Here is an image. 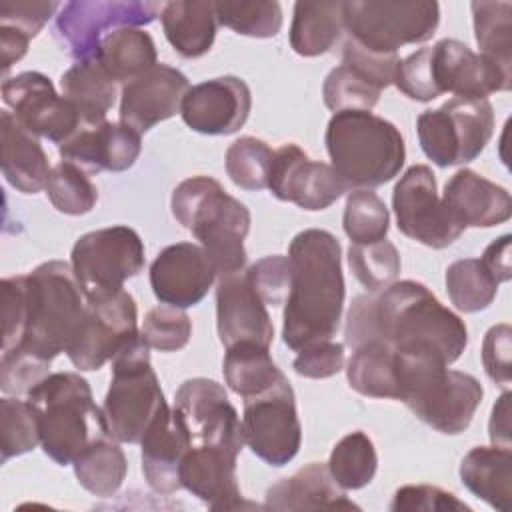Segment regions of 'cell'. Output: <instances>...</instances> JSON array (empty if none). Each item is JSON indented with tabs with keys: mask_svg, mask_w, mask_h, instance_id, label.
Listing matches in <instances>:
<instances>
[{
	"mask_svg": "<svg viewBox=\"0 0 512 512\" xmlns=\"http://www.w3.org/2000/svg\"><path fill=\"white\" fill-rule=\"evenodd\" d=\"M2 290V352L20 344L28 322L26 278L10 276L0 282Z\"/></svg>",
	"mask_w": 512,
	"mask_h": 512,
	"instance_id": "54",
	"label": "cell"
},
{
	"mask_svg": "<svg viewBox=\"0 0 512 512\" xmlns=\"http://www.w3.org/2000/svg\"><path fill=\"white\" fill-rule=\"evenodd\" d=\"M268 188L278 200L304 210H324L350 190L330 164L310 160L296 144L274 150Z\"/></svg>",
	"mask_w": 512,
	"mask_h": 512,
	"instance_id": "17",
	"label": "cell"
},
{
	"mask_svg": "<svg viewBox=\"0 0 512 512\" xmlns=\"http://www.w3.org/2000/svg\"><path fill=\"white\" fill-rule=\"evenodd\" d=\"M188 88L190 82L178 68L154 64L150 70L124 84L118 112L120 122L144 134L158 122L180 112Z\"/></svg>",
	"mask_w": 512,
	"mask_h": 512,
	"instance_id": "23",
	"label": "cell"
},
{
	"mask_svg": "<svg viewBox=\"0 0 512 512\" xmlns=\"http://www.w3.org/2000/svg\"><path fill=\"white\" fill-rule=\"evenodd\" d=\"M348 266L366 290L378 292L390 286L400 274V254L386 238L372 244H352Z\"/></svg>",
	"mask_w": 512,
	"mask_h": 512,
	"instance_id": "43",
	"label": "cell"
},
{
	"mask_svg": "<svg viewBox=\"0 0 512 512\" xmlns=\"http://www.w3.org/2000/svg\"><path fill=\"white\" fill-rule=\"evenodd\" d=\"M136 302L124 288L116 294L86 300L84 318L66 354L78 370H98L138 334Z\"/></svg>",
	"mask_w": 512,
	"mask_h": 512,
	"instance_id": "15",
	"label": "cell"
},
{
	"mask_svg": "<svg viewBox=\"0 0 512 512\" xmlns=\"http://www.w3.org/2000/svg\"><path fill=\"white\" fill-rule=\"evenodd\" d=\"M446 292L462 312H478L492 304L498 282L478 258H462L446 270Z\"/></svg>",
	"mask_w": 512,
	"mask_h": 512,
	"instance_id": "40",
	"label": "cell"
},
{
	"mask_svg": "<svg viewBox=\"0 0 512 512\" xmlns=\"http://www.w3.org/2000/svg\"><path fill=\"white\" fill-rule=\"evenodd\" d=\"M470 8L480 54L512 74V2L480 0Z\"/></svg>",
	"mask_w": 512,
	"mask_h": 512,
	"instance_id": "38",
	"label": "cell"
},
{
	"mask_svg": "<svg viewBox=\"0 0 512 512\" xmlns=\"http://www.w3.org/2000/svg\"><path fill=\"white\" fill-rule=\"evenodd\" d=\"M240 450V446L224 442L192 444L180 464L182 488L206 502L212 510L250 506L242 500L236 482V458Z\"/></svg>",
	"mask_w": 512,
	"mask_h": 512,
	"instance_id": "20",
	"label": "cell"
},
{
	"mask_svg": "<svg viewBox=\"0 0 512 512\" xmlns=\"http://www.w3.org/2000/svg\"><path fill=\"white\" fill-rule=\"evenodd\" d=\"M40 444L38 418L28 400L8 398L0 400V452L2 462L26 454Z\"/></svg>",
	"mask_w": 512,
	"mask_h": 512,
	"instance_id": "45",
	"label": "cell"
},
{
	"mask_svg": "<svg viewBox=\"0 0 512 512\" xmlns=\"http://www.w3.org/2000/svg\"><path fill=\"white\" fill-rule=\"evenodd\" d=\"M344 30L342 2H296L290 26V46L300 56L328 52Z\"/></svg>",
	"mask_w": 512,
	"mask_h": 512,
	"instance_id": "35",
	"label": "cell"
},
{
	"mask_svg": "<svg viewBox=\"0 0 512 512\" xmlns=\"http://www.w3.org/2000/svg\"><path fill=\"white\" fill-rule=\"evenodd\" d=\"M292 366L304 378H330L344 366V346L332 338L310 342L298 350Z\"/></svg>",
	"mask_w": 512,
	"mask_h": 512,
	"instance_id": "55",
	"label": "cell"
},
{
	"mask_svg": "<svg viewBox=\"0 0 512 512\" xmlns=\"http://www.w3.org/2000/svg\"><path fill=\"white\" fill-rule=\"evenodd\" d=\"M216 20L242 36L272 38L282 28V8L270 0H218Z\"/></svg>",
	"mask_w": 512,
	"mask_h": 512,
	"instance_id": "41",
	"label": "cell"
},
{
	"mask_svg": "<svg viewBox=\"0 0 512 512\" xmlns=\"http://www.w3.org/2000/svg\"><path fill=\"white\" fill-rule=\"evenodd\" d=\"M62 96L80 114V124H100L116 100V82L92 56L76 60L60 78Z\"/></svg>",
	"mask_w": 512,
	"mask_h": 512,
	"instance_id": "32",
	"label": "cell"
},
{
	"mask_svg": "<svg viewBox=\"0 0 512 512\" xmlns=\"http://www.w3.org/2000/svg\"><path fill=\"white\" fill-rule=\"evenodd\" d=\"M216 270L204 248L192 242L166 246L150 266V286L154 296L174 308L198 304L210 290Z\"/></svg>",
	"mask_w": 512,
	"mask_h": 512,
	"instance_id": "22",
	"label": "cell"
},
{
	"mask_svg": "<svg viewBox=\"0 0 512 512\" xmlns=\"http://www.w3.org/2000/svg\"><path fill=\"white\" fill-rule=\"evenodd\" d=\"M60 8H62V4L52 2V0L50 2H46V0H36V2L2 0L0 2V26L14 28L32 40Z\"/></svg>",
	"mask_w": 512,
	"mask_h": 512,
	"instance_id": "56",
	"label": "cell"
},
{
	"mask_svg": "<svg viewBox=\"0 0 512 512\" xmlns=\"http://www.w3.org/2000/svg\"><path fill=\"white\" fill-rule=\"evenodd\" d=\"M48 370V360L24 350L22 346H14L2 352L0 388L4 394L12 396L28 394L40 380H44L50 374Z\"/></svg>",
	"mask_w": 512,
	"mask_h": 512,
	"instance_id": "49",
	"label": "cell"
},
{
	"mask_svg": "<svg viewBox=\"0 0 512 512\" xmlns=\"http://www.w3.org/2000/svg\"><path fill=\"white\" fill-rule=\"evenodd\" d=\"M424 154L440 168L472 162L494 134V110L484 98L454 96L416 120Z\"/></svg>",
	"mask_w": 512,
	"mask_h": 512,
	"instance_id": "9",
	"label": "cell"
},
{
	"mask_svg": "<svg viewBox=\"0 0 512 512\" xmlns=\"http://www.w3.org/2000/svg\"><path fill=\"white\" fill-rule=\"evenodd\" d=\"M292 268L282 338L292 350L336 334L344 306L340 242L334 234L308 228L288 248Z\"/></svg>",
	"mask_w": 512,
	"mask_h": 512,
	"instance_id": "2",
	"label": "cell"
},
{
	"mask_svg": "<svg viewBox=\"0 0 512 512\" xmlns=\"http://www.w3.org/2000/svg\"><path fill=\"white\" fill-rule=\"evenodd\" d=\"M162 8V2L142 0H74L60 8L56 34L76 60H84L96 54L106 30L150 24Z\"/></svg>",
	"mask_w": 512,
	"mask_h": 512,
	"instance_id": "13",
	"label": "cell"
},
{
	"mask_svg": "<svg viewBox=\"0 0 512 512\" xmlns=\"http://www.w3.org/2000/svg\"><path fill=\"white\" fill-rule=\"evenodd\" d=\"M274 150L258 138L242 136L226 150V172L244 190L268 188V174Z\"/></svg>",
	"mask_w": 512,
	"mask_h": 512,
	"instance_id": "46",
	"label": "cell"
},
{
	"mask_svg": "<svg viewBox=\"0 0 512 512\" xmlns=\"http://www.w3.org/2000/svg\"><path fill=\"white\" fill-rule=\"evenodd\" d=\"M510 400H512V394L504 392L496 400L490 422H488V436L492 444L506 446V448H510Z\"/></svg>",
	"mask_w": 512,
	"mask_h": 512,
	"instance_id": "59",
	"label": "cell"
},
{
	"mask_svg": "<svg viewBox=\"0 0 512 512\" xmlns=\"http://www.w3.org/2000/svg\"><path fill=\"white\" fill-rule=\"evenodd\" d=\"M264 506L272 510H358L322 462H310L290 478L270 486Z\"/></svg>",
	"mask_w": 512,
	"mask_h": 512,
	"instance_id": "28",
	"label": "cell"
},
{
	"mask_svg": "<svg viewBox=\"0 0 512 512\" xmlns=\"http://www.w3.org/2000/svg\"><path fill=\"white\" fill-rule=\"evenodd\" d=\"M26 278L28 322L18 346L52 362L66 352L84 318L86 298L70 264L50 260Z\"/></svg>",
	"mask_w": 512,
	"mask_h": 512,
	"instance_id": "7",
	"label": "cell"
},
{
	"mask_svg": "<svg viewBox=\"0 0 512 512\" xmlns=\"http://www.w3.org/2000/svg\"><path fill=\"white\" fill-rule=\"evenodd\" d=\"M114 82H132L156 64V46L140 28H118L108 32L94 54Z\"/></svg>",
	"mask_w": 512,
	"mask_h": 512,
	"instance_id": "33",
	"label": "cell"
},
{
	"mask_svg": "<svg viewBox=\"0 0 512 512\" xmlns=\"http://www.w3.org/2000/svg\"><path fill=\"white\" fill-rule=\"evenodd\" d=\"M46 194L58 212L70 216L88 214L98 202V190L86 172L64 160L50 170Z\"/></svg>",
	"mask_w": 512,
	"mask_h": 512,
	"instance_id": "44",
	"label": "cell"
},
{
	"mask_svg": "<svg viewBox=\"0 0 512 512\" xmlns=\"http://www.w3.org/2000/svg\"><path fill=\"white\" fill-rule=\"evenodd\" d=\"M342 226L352 244H372L386 238L390 214L376 192L358 188L346 198Z\"/></svg>",
	"mask_w": 512,
	"mask_h": 512,
	"instance_id": "42",
	"label": "cell"
},
{
	"mask_svg": "<svg viewBox=\"0 0 512 512\" xmlns=\"http://www.w3.org/2000/svg\"><path fill=\"white\" fill-rule=\"evenodd\" d=\"M394 354L400 400L434 430L464 432L484 396L480 382L472 374L450 370L446 362L426 352L394 350Z\"/></svg>",
	"mask_w": 512,
	"mask_h": 512,
	"instance_id": "5",
	"label": "cell"
},
{
	"mask_svg": "<svg viewBox=\"0 0 512 512\" xmlns=\"http://www.w3.org/2000/svg\"><path fill=\"white\" fill-rule=\"evenodd\" d=\"M174 410L186 424L192 444L224 442L244 446L242 422L224 386L208 378H190L174 396Z\"/></svg>",
	"mask_w": 512,
	"mask_h": 512,
	"instance_id": "19",
	"label": "cell"
},
{
	"mask_svg": "<svg viewBox=\"0 0 512 512\" xmlns=\"http://www.w3.org/2000/svg\"><path fill=\"white\" fill-rule=\"evenodd\" d=\"M512 328L508 324L492 326L482 342V364L490 380L508 384L512 380Z\"/></svg>",
	"mask_w": 512,
	"mask_h": 512,
	"instance_id": "57",
	"label": "cell"
},
{
	"mask_svg": "<svg viewBox=\"0 0 512 512\" xmlns=\"http://www.w3.org/2000/svg\"><path fill=\"white\" fill-rule=\"evenodd\" d=\"M246 276L266 306H280L286 302L292 280V268L286 256L274 254L260 258L248 268Z\"/></svg>",
	"mask_w": 512,
	"mask_h": 512,
	"instance_id": "51",
	"label": "cell"
},
{
	"mask_svg": "<svg viewBox=\"0 0 512 512\" xmlns=\"http://www.w3.org/2000/svg\"><path fill=\"white\" fill-rule=\"evenodd\" d=\"M140 332L150 348L160 352H176L188 344L192 322L182 308L164 304L148 310Z\"/></svg>",
	"mask_w": 512,
	"mask_h": 512,
	"instance_id": "48",
	"label": "cell"
},
{
	"mask_svg": "<svg viewBox=\"0 0 512 512\" xmlns=\"http://www.w3.org/2000/svg\"><path fill=\"white\" fill-rule=\"evenodd\" d=\"M162 26L166 40L184 58L204 56L216 36V12L210 0H176L164 4Z\"/></svg>",
	"mask_w": 512,
	"mask_h": 512,
	"instance_id": "31",
	"label": "cell"
},
{
	"mask_svg": "<svg viewBox=\"0 0 512 512\" xmlns=\"http://www.w3.org/2000/svg\"><path fill=\"white\" fill-rule=\"evenodd\" d=\"M252 108L248 84L238 76H218L188 88L180 114L200 134L226 136L244 126Z\"/></svg>",
	"mask_w": 512,
	"mask_h": 512,
	"instance_id": "18",
	"label": "cell"
},
{
	"mask_svg": "<svg viewBox=\"0 0 512 512\" xmlns=\"http://www.w3.org/2000/svg\"><path fill=\"white\" fill-rule=\"evenodd\" d=\"M70 266L86 300L110 296L144 268V244L128 226H108L80 236Z\"/></svg>",
	"mask_w": 512,
	"mask_h": 512,
	"instance_id": "11",
	"label": "cell"
},
{
	"mask_svg": "<svg viewBox=\"0 0 512 512\" xmlns=\"http://www.w3.org/2000/svg\"><path fill=\"white\" fill-rule=\"evenodd\" d=\"M442 202L462 228H490L506 222L512 214L508 190L470 168L458 170L446 182Z\"/></svg>",
	"mask_w": 512,
	"mask_h": 512,
	"instance_id": "27",
	"label": "cell"
},
{
	"mask_svg": "<svg viewBox=\"0 0 512 512\" xmlns=\"http://www.w3.org/2000/svg\"><path fill=\"white\" fill-rule=\"evenodd\" d=\"M72 464L78 482L96 496H112L128 472L126 456L110 436L90 444Z\"/></svg>",
	"mask_w": 512,
	"mask_h": 512,
	"instance_id": "37",
	"label": "cell"
},
{
	"mask_svg": "<svg viewBox=\"0 0 512 512\" xmlns=\"http://www.w3.org/2000/svg\"><path fill=\"white\" fill-rule=\"evenodd\" d=\"M390 510L394 512H470V506L430 484H408L396 490Z\"/></svg>",
	"mask_w": 512,
	"mask_h": 512,
	"instance_id": "53",
	"label": "cell"
},
{
	"mask_svg": "<svg viewBox=\"0 0 512 512\" xmlns=\"http://www.w3.org/2000/svg\"><path fill=\"white\" fill-rule=\"evenodd\" d=\"M382 340L398 352H426L452 364L468 344L464 320L416 280L392 282L380 296L354 298L346 344Z\"/></svg>",
	"mask_w": 512,
	"mask_h": 512,
	"instance_id": "1",
	"label": "cell"
},
{
	"mask_svg": "<svg viewBox=\"0 0 512 512\" xmlns=\"http://www.w3.org/2000/svg\"><path fill=\"white\" fill-rule=\"evenodd\" d=\"M222 372L230 390L242 398L262 394L286 378L274 364L268 348L254 342H240L226 348Z\"/></svg>",
	"mask_w": 512,
	"mask_h": 512,
	"instance_id": "36",
	"label": "cell"
},
{
	"mask_svg": "<svg viewBox=\"0 0 512 512\" xmlns=\"http://www.w3.org/2000/svg\"><path fill=\"white\" fill-rule=\"evenodd\" d=\"M244 444L266 464L284 466L300 450L302 428L288 378L262 394L244 398Z\"/></svg>",
	"mask_w": 512,
	"mask_h": 512,
	"instance_id": "12",
	"label": "cell"
},
{
	"mask_svg": "<svg viewBox=\"0 0 512 512\" xmlns=\"http://www.w3.org/2000/svg\"><path fill=\"white\" fill-rule=\"evenodd\" d=\"M392 208L398 230L424 246L446 248L464 232L438 196L434 172L424 164H414L400 176Z\"/></svg>",
	"mask_w": 512,
	"mask_h": 512,
	"instance_id": "14",
	"label": "cell"
},
{
	"mask_svg": "<svg viewBox=\"0 0 512 512\" xmlns=\"http://www.w3.org/2000/svg\"><path fill=\"white\" fill-rule=\"evenodd\" d=\"M344 28L368 50L396 54L404 44H420L434 36L440 6L428 0H362L342 2Z\"/></svg>",
	"mask_w": 512,
	"mask_h": 512,
	"instance_id": "10",
	"label": "cell"
},
{
	"mask_svg": "<svg viewBox=\"0 0 512 512\" xmlns=\"http://www.w3.org/2000/svg\"><path fill=\"white\" fill-rule=\"evenodd\" d=\"M510 234L500 236L498 240H494L492 244L486 246L480 262L484 264V268L494 276V280L500 282H508L512 278V264H510Z\"/></svg>",
	"mask_w": 512,
	"mask_h": 512,
	"instance_id": "58",
	"label": "cell"
},
{
	"mask_svg": "<svg viewBox=\"0 0 512 512\" xmlns=\"http://www.w3.org/2000/svg\"><path fill=\"white\" fill-rule=\"evenodd\" d=\"M322 98L326 108H330L334 114L350 110L370 112L378 104L380 90L370 86L348 66L340 64L328 72L322 86Z\"/></svg>",
	"mask_w": 512,
	"mask_h": 512,
	"instance_id": "47",
	"label": "cell"
},
{
	"mask_svg": "<svg viewBox=\"0 0 512 512\" xmlns=\"http://www.w3.org/2000/svg\"><path fill=\"white\" fill-rule=\"evenodd\" d=\"M26 400L36 412L44 454L60 466L72 464L90 444L110 436L90 384L76 372L48 374Z\"/></svg>",
	"mask_w": 512,
	"mask_h": 512,
	"instance_id": "4",
	"label": "cell"
},
{
	"mask_svg": "<svg viewBox=\"0 0 512 512\" xmlns=\"http://www.w3.org/2000/svg\"><path fill=\"white\" fill-rule=\"evenodd\" d=\"M332 168L348 188H376L398 176L406 148L400 130L364 110L336 112L326 126Z\"/></svg>",
	"mask_w": 512,
	"mask_h": 512,
	"instance_id": "6",
	"label": "cell"
},
{
	"mask_svg": "<svg viewBox=\"0 0 512 512\" xmlns=\"http://www.w3.org/2000/svg\"><path fill=\"white\" fill-rule=\"evenodd\" d=\"M346 378L350 388L362 396L400 400L396 354L382 340H370L354 348Z\"/></svg>",
	"mask_w": 512,
	"mask_h": 512,
	"instance_id": "34",
	"label": "cell"
},
{
	"mask_svg": "<svg viewBox=\"0 0 512 512\" xmlns=\"http://www.w3.org/2000/svg\"><path fill=\"white\" fill-rule=\"evenodd\" d=\"M30 38L24 36L22 32L0 26V58H2V72L6 74L12 64H16L28 50Z\"/></svg>",
	"mask_w": 512,
	"mask_h": 512,
	"instance_id": "60",
	"label": "cell"
},
{
	"mask_svg": "<svg viewBox=\"0 0 512 512\" xmlns=\"http://www.w3.org/2000/svg\"><path fill=\"white\" fill-rule=\"evenodd\" d=\"M170 208L174 218L200 240L216 276L222 278L244 268L250 212L218 180L208 176L182 180L172 192Z\"/></svg>",
	"mask_w": 512,
	"mask_h": 512,
	"instance_id": "3",
	"label": "cell"
},
{
	"mask_svg": "<svg viewBox=\"0 0 512 512\" xmlns=\"http://www.w3.org/2000/svg\"><path fill=\"white\" fill-rule=\"evenodd\" d=\"M326 466L342 490L364 488L378 468L376 448L364 432H350L336 442Z\"/></svg>",
	"mask_w": 512,
	"mask_h": 512,
	"instance_id": "39",
	"label": "cell"
},
{
	"mask_svg": "<svg viewBox=\"0 0 512 512\" xmlns=\"http://www.w3.org/2000/svg\"><path fill=\"white\" fill-rule=\"evenodd\" d=\"M398 62H400L398 54H382V52L368 50L362 44L354 42L352 38L344 42L342 64L348 66L352 72H356L370 86L378 88L380 92L382 88H388L390 84H394Z\"/></svg>",
	"mask_w": 512,
	"mask_h": 512,
	"instance_id": "50",
	"label": "cell"
},
{
	"mask_svg": "<svg viewBox=\"0 0 512 512\" xmlns=\"http://www.w3.org/2000/svg\"><path fill=\"white\" fill-rule=\"evenodd\" d=\"M58 150L64 162L84 172H122L138 160L142 140L134 128L104 120L100 124H80Z\"/></svg>",
	"mask_w": 512,
	"mask_h": 512,
	"instance_id": "25",
	"label": "cell"
},
{
	"mask_svg": "<svg viewBox=\"0 0 512 512\" xmlns=\"http://www.w3.org/2000/svg\"><path fill=\"white\" fill-rule=\"evenodd\" d=\"M142 472L148 486L158 494L182 488L180 464L192 446L190 432L180 414L164 404L146 428L142 440Z\"/></svg>",
	"mask_w": 512,
	"mask_h": 512,
	"instance_id": "26",
	"label": "cell"
},
{
	"mask_svg": "<svg viewBox=\"0 0 512 512\" xmlns=\"http://www.w3.org/2000/svg\"><path fill=\"white\" fill-rule=\"evenodd\" d=\"M150 346L138 332L112 358V380L104 398V420L116 442L136 444L166 404L150 364Z\"/></svg>",
	"mask_w": 512,
	"mask_h": 512,
	"instance_id": "8",
	"label": "cell"
},
{
	"mask_svg": "<svg viewBox=\"0 0 512 512\" xmlns=\"http://www.w3.org/2000/svg\"><path fill=\"white\" fill-rule=\"evenodd\" d=\"M432 74L440 90L464 98H488L494 92L510 90L512 74L490 58L472 52L454 38L438 40L430 48Z\"/></svg>",
	"mask_w": 512,
	"mask_h": 512,
	"instance_id": "21",
	"label": "cell"
},
{
	"mask_svg": "<svg viewBox=\"0 0 512 512\" xmlns=\"http://www.w3.org/2000/svg\"><path fill=\"white\" fill-rule=\"evenodd\" d=\"M462 484L496 510H510L512 450L506 446H476L460 462Z\"/></svg>",
	"mask_w": 512,
	"mask_h": 512,
	"instance_id": "30",
	"label": "cell"
},
{
	"mask_svg": "<svg viewBox=\"0 0 512 512\" xmlns=\"http://www.w3.org/2000/svg\"><path fill=\"white\" fill-rule=\"evenodd\" d=\"M2 174L22 194H36L46 188L50 164L38 138L30 134L10 110L0 112Z\"/></svg>",
	"mask_w": 512,
	"mask_h": 512,
	"instance_id": "29",
	"label": "cell"
},
{
	"mask_svg": "<svg viewBox=\"0 0 512 512\" xmlns=\"http://www.w3.org/2000/svg\"><path fill=\"white\" fill-rule=\"evenodd\" d=\"M216 326L224 348L254 342L270 348L274 326L266 304L252 288L246 272L222 276L216 286Z\"/></svg>",
	"mask_w": 512,
	"mask_h": 512,
	"instance_id": "24",
	"label": "cell"
},
{
	"mask_svg": "<svg viewBox=\"0 0 512 512\" xmlns=\"http://www.w3.org/2000/svg\"><path fill=\"white\" fill-rule=\"evenodd\" d=\"M394 84L402 94L418 102H430L438 98L440 90L432 74L430 48H420L414 54L400 60L396 68Z\"/></svg>",
	"mask_w": 512,
	"mask_h": 512,
	"instance_id": "52",
	"label": "cell"
},
{
	"mask_svg": "<svg viewBox=\"0 0 512 512\" xmlns=\"http://www.w3.org/2000/svg\"><path fill=\"white\" fill-rule=\"evenodd\" d=\"M2 100L16 120L34 136L54 144L68 140L80 126V114L60 94L48 76L40 72H20L2 82Z\"/></svg>",
	"mask_w": 512,
	"mask_h": 512,
	"instance_id": "16",
	"label": "cell"
}]
</instances>
